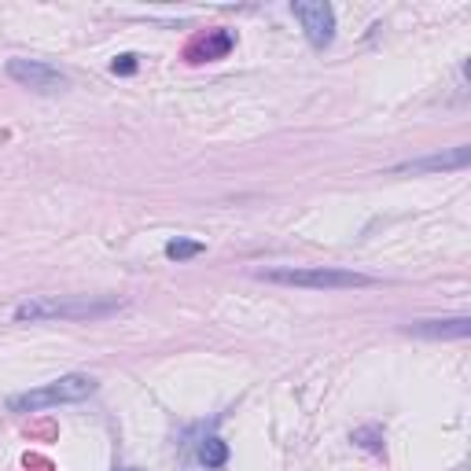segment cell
<instances>
[{"label":"cell","instance_id":"12","mask_svg":"<svg viewBox=\"0 0 471 471\" xmlns=\"http://www.w3.org/2000/svg\"><path fill=\"white\" fill-rule=\"evenodd\" d=\"M126 471H141V467H126Z\"/></svg>","mask_w":471,"mask_h":471},{"label":"cell","instance_id":"4","mask_svg":"<svg viewBox=\"0 0 471 471\" xmlns=\"http://www.w3.org/2000/svg\"><path fill=\"white\" fill-rule=\"evenodd\" d=\"M291 15L302 22L306 41L313 48H328L336 37V8L324 4V0H298V4H291Z\"/></svg>","mask_w":471,"mask_h":471},{"label":"cell","instance_id":"10","mask_svg":"<svg viewBox=\"0 0 471 471\" xmlns=\"http://www.w3.org/2000/svg\"><path fill=\"white\" fill-rule=\"evenodd\" d=\"M207 247L199 240H170L166 243V258L170 262H188V258H199Z\"/></svg>","mask_w":471,"mask_h":471},{"label":"cell","instance_id":"2","mask_svg":"<svg viewBox=\"0 0 471 471\" xmlns=\"http://www.w3.org/2000/svg\"><path fill=\"white\" fill-rule=\"evenodd\" d=\"M258 280L265 284H288V288H313V291H346V288H372L376 276L369 272H353V269H331V265H317V269H262Z\"/></svg>","mask_w":471,"mask_h":471},{"label":"cell","instance_id":"8","mask_svg":"<svg viewBox=\"0 0 471 471\" xmlns=\"http://www.w3.org/2000/svg\"><path fill=\"white\" fill-rule=\"evenodd\" d=\"M417 336H431V339H464L467 336V317H453V321H420L412 324Z\"/></svg>","mask_w":471,"mask_h":471},{"label":"cell","instance_id":"11","mask_svg":"<svg viewBox=\"0 0 471 471\" xmlns=\"http://www.w3.org/2000/svg\"><path fill=\"white\" fill-rule=\"evenodd\" d=\"M110 70H115V74H133V70H136V55H118Z\"/></svg>","mask_w":471,"mask_h":471},{"label":"cell","instance_id":"3","mask_svg":"<svg viewBox=\"0 0 471 471\" xmlns=\"http://www.w3.org/2000/svg\"><path fill=\"white\" fill-rule=\"evenodd\" d=\"M89 394H96V379L93 376H63L48 386H37V391H26L15 394L8 402L12 412H37V409H52V405H74V402H85Z\"/></svg>","mask_w":471,"mask_h":471},{"label":"cell","instance_id":"1","mask_svg":"<svg viewBox=\"0 0 471 471\" xmlns=\"http://www.w3.org/2000/svg\"><path fill=\"white\" fill-rule=\"evenodd\" d=\"M122 298H26L15 306V321L19 324H37V321H93V317H107L122 310Z\"/></svg>","mask_w":471,"mask_h":471},{"label":"cell","instance_id":"7","mask_svg":"<svg viewBox=\"0 0 471 471\" xmlns=\"http://www.w3.org/2000/svg\"><path fill=\"white\" fill-rule=\"evenodd\" d=\"M229 48H232V34H229V30H210L207 37L191 41L188 60H191V63H210V60H221V55H229Z\"/></svg>","mask_w":471,"mask_h":471},{"label":"cell","instance_id":"9","mask_svg":"<svg viewBox=\"0 0 471 471\" xmlns=\"http://www.w3.org/2000/svg\"><path fill=\"white\" fill-rule=\"evenodd\" d=\"M199 464H207V467H225L229 464V446L217 434H210L203 446H199Z\"/></svg>","mask_w":471,"mask_h":471},{"label":"cell","instance_id":"6","mask_svg":"<svg viewBox=\"0 0 471 471\" xmlns=\"http://www.w3.org/2000/svg\"><path fill=\"white\" fill-rule=\"evenodd\" d=\"M467 166V148H457L450 155H427V158H412L394 166V174H434V170H464Z\"/></svg>","mask_w":471,"mask_h":471},{"label":"cell","instance_id":"5","mask_svg":"<svg viewBox=\"0 0 471 471\" xmlns=\"http://www.w3.org/2000/svg\"><path fill=\"white\" fill-rule=\"evenodd\" d=\"M8 77L30 93H63L67 89V74H60L41 60H8Z\"/></svg>","mask_w":471,"mask_h":471}]
</instances>
